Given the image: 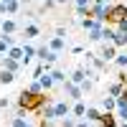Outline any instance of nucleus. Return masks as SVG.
Wrapping results in <instances>:
<instances>
[{
  "mask_svg": "<svg viewBox=\"0 0 127 127\" xmlns=\"http://www.w3.org/2000/svg\"><path fill=\"white\" fill-rule=\"evenodd\" d=\"M15 41H13V36H3L0 33V54H8V48L13 46Z\"/></svg>",
  "mask_w": 127,
  "mask_h": 127,
  "instance_id": "obj_22",
  "label": "nucleus"
},
{
  "mask_svg": "<svg viewBox=\"0 0 127 127\" xmlns=\"http://www.w3.org/2000/svg\"><path fill=\"white\" fill-rule=\"evenodd\" d=\"M26 127H33V125H31V122H28V125H26Z\"/></svg>",
  "mask_w": 127,
  "mask_h": 127,
  "instance_id": "obj_41",
  "label": "nucleus"
},
{
  "mask_svg": "<svg viewBox=\"0 0 127 127\" xmlns=\"http://www.w3.org/2000/svg\"><path fill=\"white\" fill-rule=\"evenodd\" d=\"M18 31H20V23L15 18H5L3 23H0V33H3V36H15Z\"/></svg>",
  "mask_w": 127,
  "mask_h": 127,
  "instance_id": "obj_6",
  "label": "nucleus"
},
{
  "mask_svg": "<svg viewBox=\"0 0 127 127\" xmlns=\"http://www.w3.org/2000/svg\"><path fill=\"white\" fill-rule=\"evenodd\" d=\"M87 33H89V41H92V43H102V26H99V28L87 31Z\"/></svg>",
  "mask_w": 127,
  "mask_h": 127,
  "instance_id": "obj_25",
  "label": "nucleus"
},
{
  "mask_svg": "<svg viewBox=\"0 0 127 127\" xmlns=\"http://www.w3.org/2000/svg\"><path fill=\"white\" fill-rule=\"evenodd\" d=\"M48 48L51 51H56V54H61V51H66V38H64V36H51L48 38Z\"/></svg>",
  "mask_w": 127,
  "mask_h": 127,
  "instance_id": "obj_8",
  "label": "nucleus"
},
{
  "mask_svg": "<svg viewBox=\"0 0 127 127\" xmlns=\"http://www.w3.org/2000/svg\"><path fill=\"white\" fill-rule=\"evenodd\" d=\"M54 109H56V117H66V114H71V102L69 99H61V102H54Z\"/></svg>",
  "mask_w": 127,
  "mask_h": 127,
  "instance_id": "obj_11",
  "label": "nucleus"
},
{
  "mask_svg": "<svg viewBox=\"0 0 127 127\" xmlns=\"http://www.w3.org/2000/svg\"><path fill=\"white\" fill-rule=\"evenodd\" d=\"M38 81H41V87H43L46 92H51V89H54V87H56V81H54V76H51V74H48V71H46V74H43V76H41Z\"/></svg>",
  "mask_w": 127,
  "mask_h": 127,
  "instance_id": "obj_18",
  "label": "nucleus"
},
{
  "mask_svg": "<svg viewBox=\"0 0 127 127\" xmlns=\"http://www.w3.org/2000/svg\"><path fill=\"white\" fill-rule=\"evenodd\" d=\"M114 28H117V31H122V33H127V18H125V20H120V23L114 26Z\"/></svg>",
  "mask_w": 127,
  "mask_h": 127,
  "instance_id": "obj_32",
  "label": "nucleus"
},
{
  "mask_svg": "<svg viewBox=\"0 0 127 127\" xmlns=\"http://www.w3.org/2000/svg\"><path fill=\"white\" fill-rule=\"evenodd\" d=\"M114 31H117V28H114ZM112 43L117 46V48H125V46H127V33L117 31V33H114V38H112Z\"/></svg>",
  "mask_w": 127,
  "mask_h": 127,
  "instance_id": "obj_21",
  "label": "nucleus"
},
{
  "mask_svg": "<svg viewBox=\"0 0 127 127\" xmlns=\"http://www.w3.org/2000/svg\"><path fill=\"white\" fill-rule=\"evenodd\" d=\"M56 36H64V38H69V36H66V28H64V26H59V28H56Z\"/></svg>",
  "mask_w": 127,
  "mask_h": 127,
  "instance_id": "obj_35",
  "label": "nucleus"
},
{
  "mask_svg": "<svg viewBox=\"0 0 127 127\" xmlns=\"http://www.w3.org/2000/svg\"><path fill=\"white\" fill-rule=\"evenodd\" d=\"M114 114H117L120 122H127V104H125V107H117V112H114Z\"/></svg>",
  "mask_w": 127,
  "mask_h": 127,
  "instance_id": "obj_30",
  "label": "nucleus"
},
{
  "mask_svg": "<svg viewBox=\"0 0 127 127\" xmlns=\"http://www.w3.org/2000/svg\"><path fill=\"white\" fill-rule=\"evenodd\" d=\"M125 18H127V5L125 3H114V5L107 8V26H117Z\"/></svg>",
  "mask_w": 127,
  "mask_h": 127,
  "instance_id": "obj_2",
  "label": "nucleus"
},
{
  "mask_svg": "<svg viewBox=\"0 0 127 127\" xmlns=\"http://www.w3.org/2000/svg\"><path fill=\"white\" fill-rule=\"evenodd\" d=\"M48 51H51L48 43H46V46H38V48H36V59H38V61H46V59H48Z\"/></svg>",
  "mask_w": 127,
  "mask_h": 127,
  "instance_id": "obj_28",
  "label": "nucleus"
},
{
  "mask_svg": "<svg viewBox=\"0 0 127 127\" xmlns=\"http://www.w3.org/2000/svg\"><path fill=\"white\" fill-rule=\"evenodd\" d=\"M102 112H117V97L107 94V97L102 99Z\"/></svg>",
  "mask_w": 127,
  "mask_h": 127,
  "instance_id": "obj_15",
  "label": "nucleus"
},
{
  "mask_svg": "<svg viewBox=\"0 0 127 127\" xmlns=\"http://www.w3.org/2000/svg\"><path fill=\"white\" fill-rule=\"evenodd\" d=\"M117 127H127V122H120V125H117Z\"/></svg>",
  "mask_w": 127,
  "mask_h": 127,
  "instance_id": "obj_39",
  "label": "nucleus"
},
{
  "mask_svg": "<svg viewBox=\"0 0 127 127\" xmlns=\"http://www.w3.org/2000/svg\"><path fill=\"white\" fill-rule=\"evenodd\" d=\"M107 8H109V5L92 3V18H97V20H102V23H107Z\"/></svg>",
  "mask_w": 127,
  "mask_h": 127,
  "instance_id": "obj_13",
  "label": "nucleus"
},
{
  "mask_svg": "<svg viewBox=\"0 0 127 127\" xmlns=\"http://www.w3.org/2000/svg\"><path fill=\"white\" fill-rule=\"evenodd\" d=\"M117 54H120V48L114 46L112 41H102V48H99V56H102L104 61H107V64L117 59Z\"/></svg>",
  "mask_w": 127,
  "mask_h": 127,
  "instance_id": "obj_5",
  "label": "nucleus"
},
{
  "mask_svg": "<svg viewBox=\"0 0 127 127\" xmlns=\"http://www.w3.org/2000/svg\"><path fill=\"white\" fill-rule=\"evenodd\" d=\"M5 56H10V59H18V61H20V59H23V46L13 43V46L8 48V54H5Z\"/></svg>",
  "mask_w": 127,
  "mask_h": 127,
  "instance_id": "obj_23",
  "label": "nucleus"
},
{
  "mask_svg": "<svg viewBox=\"0 0 127 127\" xmlns=\"http://www.w3.org/2000/svg\"><path fill=\"white\" fill-rule=\"evenodd\" d=\"M10 107V99H5V97H0V109H8Z\"/></svg>",
  "mask_w": 127,
  "mask_h": 127,
  "instance_id": "obj_34",
  "label": "nucleus"
},
{
  "mask_svg": "<svg viewBox=\"0 0 127 127\" xmlns=\"http://www.w3.org/2000/svg\"><path fill=\"white\" fill-rule=\"evenodd\" d=\"M76 127H89V120H76Z\"/></svg>",
  "mask_w": 127,
  "mask_h": 127,
  "instance_id": "obj_36",
  "label": "nucleus"
},
{
  "mask_svg": "<svg viewBox=\"0 0 127 127\" xmlns=\"http://www.w3.org/2000/svg\"><path fill=\"white\" fill-rule=\"evenodd\" d=\"M122 89H125V84L117 79V81H112L109 87H107V94H112V97H120V94H122Z\"/></svg>",
  "mask_w": 127,
  "mask_h": 127,
  "instance_id": "obj_20",
  "label": "nucleus"
},
{
  "mask_svg": "<svg viewBox=\"0 0 127 127\" xmlns=\"http://www.w3.org/2000/svg\"><path fill=\"white\" fill-rule=\"evenodd\" d=\"M15 76H18L15 71H10V69H3V66H0V84H3V87L13 84V81H15Z\"/></svg>",
  "mask_w": 127,
  "mask_h": 127,
  "instance_id": "obj_14",
  "label": "nucleus"
},
{
  "mask_svg": "<svg viewBox=\"0 0 127 127\" xmlns=\"http://www.w3.org/2000/svg\"><path fill=\"white\" fill-rule=\"evenodd\" d=\"M26 89H31V92H33V94H43V92H46L43 87H41V81H38V79H31V84H28Z\"/></svg>",
  "mask_w": 127,
  "mask_h": 127,
  "instance_id": "obj_27",
  "label": "nucleus"
},
{
  "mask_svg": "<svg viewBox=\"0 0 127 127\" xmlns=\"http://www.w3.org/2000/svg\"><path fill=\"white\" fill-rule=\"evenodd\" d=\"M122 94H125V97H127V87H125V89H122Z\"/></svg>",
  "mask_w": 127,
  "mask_h": 127,
  "instance_id": "obj_40",
  "label": "nucleus"
},
{
  "mask_svg": "<svg viewBox=\"0 0 127 127\" xmlns=\"http://www.w3.org/2000/svg\"><path fill=\"white\" fill-rule=\"evenodd\" d=\"M59 3H56V0H43V5H41V10H54Z\"/></svg>",
  "mask_w": 127,
  "mask_h": 127,
  "instance_id": "obj_31",
  "label": "nucleus"
},
{
  "mask_svg": "<svg viewBox=\"0 0 127 127\" xmlns=\"http://www.w3.org/2000/svg\"><path fill=\"white\" fill-rule=\"evenodd\" d=\"M114 64H117V69H127V54H117Z\"/></svg>",
  "mask_w": 127,
  "mask_h": 127,
  "instance_id": "obj_29",
  "label": "nucleus"
},
{
  "mask_svg": "<svg viewBox=\"0 0 127 127\" xmlns=\"http://www.w3.org/2000/svg\"><path fill=\"white\" fill-rule=\"evenodd\" d=\"M51 102V97L43 92V94H33L31 89H23L18 94V107L20 109H28V112H38L43 104H48Z\"/></svg>",
  "mask_w": 127,
  "mask_h": 127,
  "instance_id": "obj_1",
  "label": "nucleus"
},
{
  "mask_svg": "<svg viewBox=\"0 0 127 127\" xmlns=\"http://www.w3.org/2000/svg\"><path fill=\"white\" fill-rule=\"evenodd\" d=\"M0 66H3V69H10V71H15V74H20V71H23V64H20L18 59H10V56H3Z\"/></svg>",
  "mask_w": 127,
  "mask_h": 127,
  "instance_id": "obj_10",
  "label": "nucleus"
},
{
  "mask_svg": "<svg viewBox=\"0 0 127 127\" xmlns=\"http://www.w3.org/2000/svg\"><path fill=\"white\" fill-rule=\"evenodd\" d=\"M20 33H23L26 41H33V38L41 36V23H38V20H28L26 26H20Z\"/></svg>",
  "mask_w": 127,
  "mask_h": 127,
  "instance_id": "obj_4",
  "label": "nucleus"
},
{
  "mask_svg": "<svg viewBox=\"0 0 127 127\" xmlns=\"http://www.w3.org/2000/svg\"><path fill=\"white\" fill-rule=\"evenodd\" d=\"M48 74L54 76V81H56V84H64V81L69 79V76H66V71H61V69H51Z\"/></svg>",
  "mask_w": 127,
  "mask_h": 127,
  "instance_id": "obj_24",
  "label": "nucleus"
},
{
  "mask_svg": "<svg viewBox=\"0 0 127 127\" xmlns=\"http://www.w3.org/2000/svg\"><path fill=\"white\" fill-rule=\"evenodd\" d=\"M71 54H74V56H81V54H84V46H74Z\"/></svg>",
  "mask_w": 127,
  "mask_h": 127,
  "instance_id": "obj_33",
  "label": "nucleus"
},
{
  "mask_svg": "<svg viewBox=\"0 0 127 127\" xmlns=\"http://www.w3.org/2000/svg\"><path fill=\"white\" fill-rule=\"evenodd\" d=\"M87 76H89V74H87V71H84V66H76V69H74V71L69 74V79H71L74 84H81V81H84V79H87Z\"/></svg>",
  "mask_w": 127,
  "mask_h": 127,
  "instance_id": "obj_16",
  "label": "nucleus"
},
{
  "mask_svg": "<svg viewBox=\"0 0 127 127\" xmlns=\"http://www.w3.org/2000/svg\"><path fill=\"white\" fill-rule=\"evenodd\" d=\"M125 5H127V0H125Z\"/></svg>",
  "mask_w": 127,
  "mask_h": 127,
  "instance_id": "obj_42",
  "label": "nucleus"
},
{
  "mask_svg": "<svg viewBox=\"0 0 127 127\" xmlns=\"http://www.w3.org/2000/svg\"><path fill=\"white\" fill-rule=\"evenodd\" d=\"M99 117H102V109H97V107H87L84 120H89V122H97V125H99Z\"/></svg>",
  "mask_w": 127,
  "mask_h": 127,
  "instance_id": "obj_17",
  "label": "nucleus"
},
{
  "mask_svg": "<svg viewBox=\"0 0 127 127\" xmlns=\"http://www.w3.org/2000/svg\"><path fill=\"white\" fill-rule=\"evenodd\" d=\"M87 107L89 104L84 102V99H76V102H71V114L76 120H84V114H87Z\"/></svg>",
  "mask_w": 127,
  "mask_h": 127,
  "instance_id": "obj_9",
  "label": "nucleus"
},
{
  "mask_svg": "<svg viewBox=\"0 0 127 127\" xmlns=\"http://www.w3.org/2000/svg\"><path fill=\"white\" fill-rule=\"evenodd\" d=\"M59 127H76V117H74V114L61 117V120H59Z\"/></svg>",
  "mask_w": 127,
  "mask_h": 127,
  "instance_id": "obj_26",
  "label": "nucleus"
},
{
  "mask_svg": "<svg viewBox=\"0 0 127 127\" xmlns=\"http://www.w3.org/2000/svg\"><path fill=\"white\" fill-rule=\"evenodd\" d=\"M94 3H99V5H112V0H94Z\"/></svg>",
  "mask_w": 127,
  "mask_h": 127,
  "instance_id": "obj_37",
  "label": "nucleus"
},
{
  "mask_svg": "<svg viewBox=\"0 0 127 127\" xmlns=\"http://www.w3.org/2000/svg\"><path fill=\"white\" fill-rule=\"evenodd\" d=\"M20 8H23V5H20V0H8V3H5V15H15Z\"/></svg>",
  "mask_w": 127,
  "mask_h": 127,
  "instance_id": "obj_19",
  "label": "nucleus"
},
{
  "mask_svg": "<svg viewBox=\"0 0 127 127\" xmlns=\"http://www.w3.org/2000/svg\"><path fill=\"white\" fill-rule=\"evenodd\" d=\"M120 120H117V114L114 112H102V117H99V127H117Z\"/></svg>",
  "mask_w": 127,
  "mask_h": 127,
  "instance_id": "obj_12",
  "label": "nucleus"
},
{
  "mask_svg": "<svg viewBox=\"0 0 127 127\" xmlns=\"http://www.w3.org/2000/svg\"><path fill=\"white\" fill-rule=\"evenodd\" d=\"M61 87H64V97H66L69 102H76V99H84V97H87V94L81 92V87H79V84H74L71 79H66Z\"/></svg>",
  "mask_w": 127,
  "mask_h": 127,
  "instance_id": "obj_3",
  "label": "nucleus"
},
{
  "mask_svg": "<svg viewBox=\"0 0 127 127\" xmlns=\"http://www.w3.org/2000/svg\"><path fill=\"white\" fill-rule=\"evenodd\" d=\"M28 3H31V0H20V5H28Z\"/></svg>",
  "mask_w": 127,
  "mask_h": 127,
  "instance_id": "obj_38",
  "label": "nucleus"
},
{
  "mask_svg": "<svg viewBox=\"0 0 127 127\" xmlns=\"http://www.w3.org/2000/svg\"><path fill=\"white\" fill-rule=\"evenodd\" d=\"M33 59H36V46H31V43H23V59H20L23 69H28L31 64H33Z\"/></svg>",
  "mask_w": 127,
  "mask_h": 127,
  "instance_id": "obj_7",
  "label": "nucleus"
}]
</instances>
